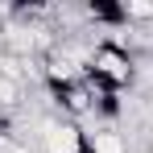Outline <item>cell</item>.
<instances>
[{"label": "cell", "mask_w": 153, "mask_h": 153, "mask_svg": "<svg viewBox=\"0 0 153 153\" xmlns=\"http://www.w3.org/2000/svg\"><path fill=\"white\" fill-rule=\"evenodd\" d=\"M87 75L100 87H108V91H124L128 83H137V54L116 46V42H95Z\"/></svg>", "instance_id": "cell-1"}, {"label": "cell", "mask_w": 153, "mask_h": 153, "mask_svg": "<svg viewBox=\"0 0 153 153\" xmlns=\"http://www.w3.org/2000/svg\"><path fill=\"white\" fill-rule=\"evenodd\" d=\"M37 149L42 153H91V137L75 124V120H62V116H37Z\"/></svg>", "instance_id": "cell-2"}, {"label": "cell", "mask_w": 153, "mask_h": 153, "mask_svg": "<svg viewBox=\"0 0 153 153\" xmlns=\"http://www.w3.org/2000/svg\"><path fill=\"white\" fill-rule=\"evenodd\" d=\"M91 137V153H128V141L116 128H100V132H87Z\"/></svg>", "instance_id": "cell-3"}, {"label": "cell", "mask_w": 153, "mask_h": 153, "mask_svg": "<svg viewBox=\"0 0 153 153\" xmlns=\"http://www.w3.org/2000/svg\"><path fill=\"white\" fill-rule=\"evenodd\" d=\"M0 120H4V116H0Z\"/></svg>", "instance_id": "cell-4"}]
</instances>
